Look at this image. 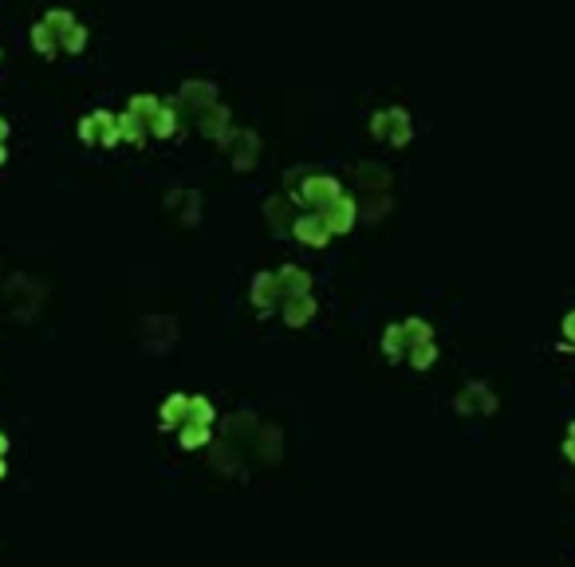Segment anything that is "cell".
Listing matches in <instances>:
<instances>
[{"label": "cell", "instance_id": "6da1fadb", "mask_svg": "<svg viewBox=\"0 0 575 567\" xmlns=\"http://www.w3.org/2000/svg\"><path fill=\"white\" fill-rule=\"evenodd\" d=\"M296 237H300L304 245H316V249H320L323 241L331 237V229H327V221H323L320 213H312V217H300V221H296Z\"/></svg>", "mask_w": 575, "mask_h": 567}, {"label": "cell", "instance_id": "7a4b0ae2", "mask_svg": "<svg viewBox=\"0 0 575 567\" xmlns=\"http://www.w3.org/2000/svg\"><path fill=\"white\" fill-rule=\"evenodd\" d=\"M280 304H284V315H288V323H304L308 315L316 312V304H312V296H284Z\"/></svg>", "mask_w": 575, "mask_h": 567}, {"label": "cell", "instance_id": "3957f363", "mask_svg": "<svg viewBox=\"0 0 575 567\" xmlns=\"http://www.w3.org/2000/svg\"><path fill=\"white\" fill-rule=\"evenodd\" d=\"M564 331H568V339H572V343H575V312L568 315V323H564Z\"/></svg>", "mask_w": 575, "mask_h": 567}, {"label": "cell", "instance_id": "277c9868", "mask_svg": "<svg viewBox=\"0 0 575 567\" xmlns=\"http://www.w3.org/2000/svg\"><path fill=\"white\" fill-rule=\"evenodd\" d=\"M568 457L575 461V426H572V441H568Z\"/></svg>", "mask_w": 575, "mask_h": 567}, {"label": "cell", "instance_id": "5b68a950", "mask_svg": "<svg viewBox=\"0 0 575 567\" xmlns=\"http://www.w3.org/2000/svg\"><path fill=\"white\" fill-rule=\"evenodd\" d=\"M4 134H8V126H4V119H0V142H4Z\"/></svg>", "mask_w": 575, "mask_h": 567}, {"label": "cell", "instance_id": "8992f818", "mask_svg": "<svg viewBox=\"0 0 575 567\" xmlns=\"http://www.w3.org/2000/svg\"><path fill=\"white\" fill-rule=\"evenodd\" d=\"M0 453H4V434H0Z\"/></svg>", "mask_w": 575, "mask_h": 567}, {"label": "cell", "instance_id": "52a82bcc", "mask_svg": "<svg viewBox=\"0 0 575 567\" xmlns=\"http://www.w3.org/2000/svg\"><path fill=\"white\" fill-rule=\"evenodd\" d=\"M0 162H4V146H0Z\"/></svg>", "mask_w": 575, "mask_h": 567}, {"label": "cell", "instance_id": "ba28073f", "mask_svg": "<svg viewBox=\"0 0 575 567\" xmlns=\"http://www.w3.org/2000/svg\"><path fill=\"white\" fill-rule=\"evenodd\" d=\"M0 477H4V461H0Z\"/></svg>", "mask_w": 575, "mask_h": 567}]
</instances>
